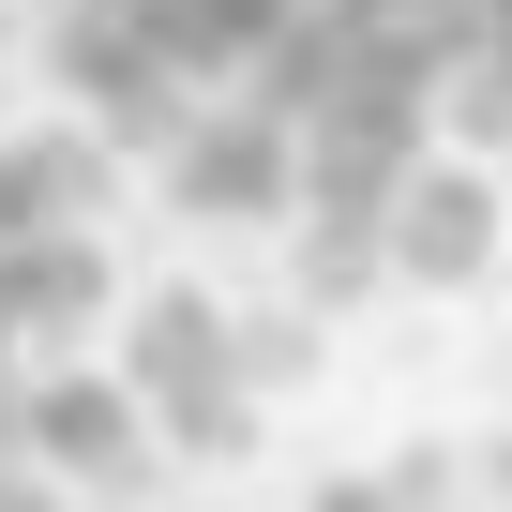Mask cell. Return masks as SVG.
Segmentation results:
<instances>
[{
    "label": "cell",
    "mask_w": 512,
    "mask_h": 512,
    "mask_svg": "<svg viewBox=\"0 0 512 512\" xmlns=\"http://www.w3.org/2000/svg\"><path fill=\"white\" fill-rule=\"evenodd\" d=\"M76 302H91V226H76L61 166L46 151H0V362L46 347Z\"/></svg>",
    "instance_id": "6da1fadb"
},
{
    "label": "cell",
    "mask_w": 512,
    "mask_h": 512,
    "mask_svg": "<svg viewBox=\"0 0 512 512\" xmlns=\"http://www.w3.org/2000/svg\"><path fill=\"white\" fill-rule=\"evenodd\" d=\"M317 512H437V482H422V467H392V482H332Z\"/></svg>",
    "instance_id": "7a4b0ae2"
},
{
    "label": "cell",
    "mask_w": 512,
    "mask_h": 512,
    "mask_svg": "<svg viewBox=\"0 0 512 512\" xmlns=\"http://www.w3.org/2000/svg\"><path fill=\"white\" fill-rule=\"evenodd\" d=\"M46 512H61V497H46Z\"/></svg>",
    "instance_id": "3957f363"
}]
</instances>
